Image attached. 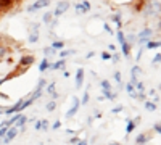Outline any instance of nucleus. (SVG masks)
Returning a JSON list of instances; mask_svg holds the SVG:
<instances>
[{
	"mask_svg": "<svg viewBox=\"0 0 161 145\" xmlns=\"http://www.w3.org/2000/svg\"><path fill=\"white\" fill-rule=\"evenodd\" d=\"M29 40H31V42H36V40H37V35H36V34H32L31 37H29Z\"/></svg>",
	"mask_w": 161,
	"mask_h": 145,
	"instance_id": "f8f14e48",
	"label": "nucleus"
},
{
	"mask_svg": "<svg viewBox=\"0 0 161 145\" xmlns=\"http://www.w3.org/2000/svg\"><path fill=\"white\" fill-rule=\"evenodd\" d=\"M47 68V61H42L40 63V69H45Z\"/></svg>",
	"mask_w": 161,
	"mask_h": 145,
	"instance_id": "ddd939ff",
	"label": "nucleus"
},
{
	"mask_svg": "<svg viewBox=\"0 0 161 145\" xmlns=\"http://www.w3.org/2000/svg\"><path fill=\"white\" fill-rule=\"evenodd\" d=\"M123 48H124V53L127 55V53H129V47H127V44H126V42L123 44Z\"/></svg>",
	"mask_w": 161,
	"mask_h": 145,
	"instance_id": "1a4fd4ad",
	"label": "nucleus"
},
{
	"mask_svg": "<svg viewBox=\"0 0 161 145\" xmlns=\"http://www.w3.org/2000/svg\"><path fill=\"white\" fill-rule=\"evenodd\" d=\"M113 21H115V23H116L118 26H121V16H119V13H118V14H115V16H113Z\"/></svg>",
	"mask_w": 161,
	"mask_h": 145,
	"instance_id": "0eeeda50",
	"label": "nucleus"
},
{
	"mask_svg": "<svg viewBox=\"0 0 161 145\" xmlns=\"http://www.w3.org/2000/svg\"><path fill=\"white\" fill-rule=\"evenodd\" d=\"M21 52H23V45L19 42L6 35H0V87L13 77L26 74L29 66H32L36 61V56L31 53H24L16 60L15 56ZM0 97H3L2 92H0Z\"/></svg>",
	"mask_w": 161,
	"mask_h": 145,
	"instance_id": "f257e3e1",
	"label": "nucleus"
},
{
	"mask_svg": "<svg viewBox=\"0 0 161 145\" xmlns=\"http://www.w3.org/2000/svg\"><path fill=\"white\" fill-rule=\"evenodd\" d=\"M50 18H52V13H45L44 19H45V21H50Z\"/></svg>",
	"mask_w": 161,
	"mask_h": 145,
	"instance_id": "9d476101",
	"label": "nucleus"
},
{
	"mask_svg": "<svg viewBox=\"0 0 161 145\" xmlns=\"http://www.w3.org/2000/svg\"><path fill=\"white\" fill-rule=\"evenodd\" d=\"M13 2H21V0H13Z\"/></svg>",
	"mask_w": 161,
	"mask_h": 145,
	"instance_id": "4468645a",
	"label": "nucleus"
},
{
	"mask_svg": "<svg viewBox=\"0 0 161 145\" xmlns=\"http://www.w3.org/2000/svg\"><path fill=\"white\" fill-rule=\"evenodd\" d=\"M118 39H119V42L124 44V37H123V32H118Z\"/></svg>",
	"mask_w": 161,
	"mask_h": 145,
	"instance_id": "9b49d317",
	"label": "nucleus"
},
{
	"mask_svg": "<svg viewBox=\"0 0 161 145\" xmlns=\"http://www.w3.org/2000/svg\"><path fill=\"white\" fill-rule=\"evenodd\" d=\"M76 11H78L79 14H84V13H86L87 10L84 8V5H82V3H78V5H76Z\"/></svg>",
	"mask_w": 161,
	"mask_h": 145,
	"instance_id": "39448f33",
	"label": "nucleus"
},
{
	"mask_svg": "<svg viewBox=\"0 0 161 145\" xmlns=\"http://www.w3.org/2000/svg\"><path fill=\"white\" fill-rule=\"evenodd\" d=\"M82 5H84V8H86L87 11H90V3L87 2V0H84V2H82Z\"/></svg>",
	"mask_w": 161,
	"mask_h": 145,
	"instance_id": "6e6552de",
	"label": "nucleus"
},
{
	"mask_svg": "<svg viewBox=\"0 0 161 145\" xmlns=\"http://www.w3.org/2000/svg\"><path fill=\"white\" fill-rule=\"evenodd\" d=\"M0 13H3V10H2V8H0Z\"/></svg>",
	"mask_w": 161,
	"mask_h": 145,
	"instance_id": "2eb2a0df",
	"label": "nucleus"
},
{
	"mask_svg": "<svg viewBox=\"0 0 161 145\" xmlns=\"http://www.w3.org/2000/svg\"><path fill=\"white\" fill-rule=\"evenodd\" d=\"M48 5V0H37L36 3H32L31 6H27V11L29 13H34L36 10H40V8H44V6Z\"/></svg>",
	"mask_w": 161,
	"mask_h": 145,
	"instance_id": "f03ea898",
	"label": "nucleus"
},
{
	"mask_svg": "<svg viewBox=\"0 0 161 145\" xmlns=\"http://www.w3.org/2000/svg\"><path fill=\"white\" fill-rule=\"evenodd\" d=\"M150 34H151V31H150V29H145V31L140 34V39H142V40H147V39H148V35H150Z\"/></svg>",
	"mask_w": 161,
	"mask_h": 145,
	"instance_id": "423d86ee",
	"label": "nucleus"
},
{
	"mask_svg": "<svg viewBox=\"0 0 161 145\" xmlns=\"http://www.w3.org/2000/svg\"><path fill=\"white\" fill-rule=\"evenodd\" d=\"M69 8V3H68V0H65V2H60L58 6H57V10H55V16H60V14H63L66 10Z\"/></svg>",
	"mask_w": 161,
	"mask_h": 145,
	"instance_id": "7ed1b4c3",
	"label": "nucleus"
},
{
	"mask_svg": "<svg viewBox=\"0 0 161 145\" xmlns=\"http://www.w3.org/2000/svg\"><path fill=\"white\" fill-rule=\"evenodd\" d=\"M13 3H15L13 0H0V8H2L3 11H6L10 6H13Z\"/></svg>",
	"mask_w": 161,
	"mask_h": 145,
	"instance_id": "20e7f679",
	"label": "nucleus"
}]
</instances>
